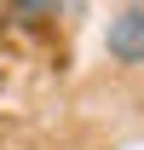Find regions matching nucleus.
I'll return each instance as SVG.
<instances>
[{"label":"nucleus","instance_id":"nucleus-1","mask_svg":"<svg viewBox=\"0 0 144 150\" xmlns=\"http://www.w3.org/2000/svg\"><path fill=\"white\" fill-rule=\"evenodd\" d=\"M104 58L115 69H144V0H121L104 23Z\"/></svg>","mask_w":144,"mask_h":150},{"label":"nucleus","instance_id":"nucleus-2","mask_svg":"<svg viewBox=\"0 0 144 150\" xmlns=\"http://www.w3.org/2000/svg\"><path fill=\"white\" fill-rule=\"evenodd\" d=\"M64 6V0H6V18H18V23H46Z\"/></svg>","mask_w":144,"mask_h":150}]
</instances>
